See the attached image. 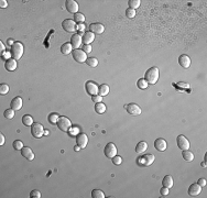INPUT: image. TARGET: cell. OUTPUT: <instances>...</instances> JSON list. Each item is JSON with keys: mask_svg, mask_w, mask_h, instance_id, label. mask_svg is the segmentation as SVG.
Masks as SVG:
<instances>
[{"mask_svg": "<svg viewBox=\"0 0 207 198\" xmlns=\"http://www.w3.org/2000/svg\"><path fill=\"white\" fill-rule=\"evenodd\" d=\"M1 56H2V58H4L6 61H8V59H10V56H12L11 55V52L9 53V52H4V54H1Z\"/></svg>", "mask_w": 207, "mask_h": 198, "instance_id": "46", "label": "cell"}, {"mask_svg": "<svg viewBox=\"0 0 207 198\" xmlns=\"http://www.w3.org/2000/svg\"><path fill=\"white\" fill-rule=\"evenodd\" d=\"M62 28L64 29V31L70 32V33H73L77 30V25H76V22L74 20L70 19H65L62 22Z\"/></svg>", "mask_w": 207, "mask_h": 198, "instance_id": "5", "label": "cell"}, {"mask_svg": "<svg viewBox=\"0 0 207 198\" xmlns=\"http://www.w3.org/2000/svg\"><path fill=\"white\" fill-rule=\"evenodd\" d=\"M159 76H160L159 68L155 67V66H153V67L149 68V70L145 72V79L148 82L149 85H153V84H155V83L159 81Z\"/></svg>", "mask_w": 207, "mask_h": 198, "instance_id": "1", "label": "cell"}, {"mask_svg": "<svg viewBox=\"0 0 207 198\" xmlns=\"http://www.w3.org/2000/svg\"><path fill=\"white\" fill-rule=\"evenodd\" d=\"M109 86L108 85H106V84H102V85L99 86V89H98V95L99 96H102V97H105V96H107L108 94H109Z\"/></svg>", "mask_w": 207, "mask_h": 198, "instance_id": "26", "label": "cell"}, {"mask_svg": "<svg viewBox=\"0 0 207 198\" xmlns=\"http://www.w3.org/2000/svg\"><path fill=\"white\" fill-rule=\"evenodd\" d=\"M73 52V46H72V44L68 42L64 43L62 46H61V53L64 55H68L70 53Z\"/></svg>", "mask_w": 207, "mask_h": 198, "instance_id": "23", "label": "cell"}, {"mask_svg": "<svg viewBox=\"0 0 207 198\" xmlns=\"http://www.w3.org/2000/svg\"><path fill=\"white\" fill-rule=\"evenodd\" d=\"M17 59L15 58H10L8 61H6V64H4V67H6V70H8V72H13V70H17Z\"/></svg>", "mask_w": 207, "mask_h": 198, "instance_id": "21", "label": "cell"}, {"mask_svg": "<svg viewBox=\"0 0 207 198\" xmlns=\"http://www.w3.org/2000/svg\"><path fill=\"white\" fill-rule=\"evenodd\" d=\"M88 66L90 67H96L98 65V59L95 57H87L86 62H85Z\"/></svg>", "mask_w": 207, "mask_h": 198, "instance_id": "32", "label": "cell"}, {"mask_svg": "<svg viewBox=\"0 0 207 198\" xmlns=\"http://www.w3.org/2000/svg\"><path fill=\"white\" fill-rule=\"evenodd\" d=\"M176 143H177L179 149L182 150V151H186V150L190 149V142H188L187 139H186L184 136H182V134H180V136H177V139H176Z\"/></svg>", "mask_w": 207, "mask_h": 198, "instance_id": "10", "label": "cell"}, {"mask_svg": "<svg viewBox=\"0 0 207 198\" xmlns=\"http://www.w3.org/2000/svg\"><path fill=\"white\" fill-rule=\"evenodd\" d=\"M79 149H81V147H78V145H76V147L74 148V150H75V151H78Z\"/></svg>", "mask_w": 207, "mask_h": 198, "instance_id": "52", "label": "cell"}, {"mask_svg": "<svg viewBox=\"0 0 207 198\" xmlns=\"http://www.w3.org/2000/svg\"><path fill=\"white\" fill-rule=\"evenodd\" d=\"M85 88H86L87 94H89L90 96H96V95H98L99 86H98L95 82H93V81L86 82V84H85Z\"/></svg>", "mask_w": 207, "mask_h": 198, "instance_id": "9", "label": "cell"}, {"mask_svg": "<svg viewBox=\"0 0 207 198\" xmlns=\"http://www.w3.org/2000/svg\"><path fill=\"white\" fill-rule=\"evenodd\" d=\"M4 117H6L7 119H12V118L15 117V110H13V109H7V110L4 111Z\"/></svg>", "mask_w": 207, "mask_h": 198, "instance_id": "38", "label": "cell"}, {"mask_svg": "<svg viewBox=\"0 0 207 198\" xmlns=\"http://www.w3.org/2000/svg\"><path fill=\"white\" fill-rule=\"evenodd\" d=\"M92 197L93 198H104L105 197V193L100 189H94L92 191Z\"/></svg>", "mask_w": 207, "mask_h": 198, "instance_id": "30", "label": "cell"}, {"mask_svg": "<svg viewBox=\"0 0 207 198\" xmlns=\"http://www.w3.org/2000/svg\"><path fill=\"white\" fill-rule=\"evenodd\" d=\"M90 32H93L94 34H102L105 31V27L102 23H92L89 25Z\"/></svg>", "mask_w": 207, "mask_h": 198, "instance_id": "16", "label": "cell"}, {"mask_svg": "<svg viewBox=\"0 0 207 198\" xmlns=\"http://www.w3.org/2000/svg\"><path fill=\"white\" fill-rule=\"evenodd\" d=\"M9 93V86L7 84H1L0 85V94L1 95H6Z\"/></svg>", "mask_w": 207, "mask_h": 198, "instance_id": "39", "label": "cell"}, {"mask_svg": "<svg viewBox=\"0 0 207 198\" xmlns=\"http://www.w3.org/2000/svg\"><path fill=\"white\" fill-rule=\"evenodd\" d=\"M22 123L27 127H31L32 124L34 123L33 122V118H32L30 115H25V116L22 117Z\"/></svg>", "mask_w": 207, "mask_h": 198, "instance_id": "27", "label": "cell"}, {"mask_svg": "<svg viewBox=\"0 0 207 198\" xmlns=\"http://www.w3.org/2000/svg\"><path fill=\"white\" fill-rule=\"evenodd\" d=\"M202 166L205 167V166H206V163H205V162H203V163H202Z\"/></svg>", "mask_w": 207, "mask_h": 198, "instance_id": "53", "label": "cell"}, {"mask_svg": "<svg viewBox=\"0 0 207 198\" xmlns=\"http://www.w3.org/2000/svg\"><path fill=\"white\" fill-rule=\"evenodd\" d=\"M137 86L140 88V89H145V88H148L149 84L145 78H141V79H139V81L137 82Z\"/></svg>", "mask_w": 207, "mask_h": 198, "instance_id": "33", "label": "cell"}, {"mask_svg": "<svg viewBox=\"0 0 207 198\" xmlns=\"http://www.w3.org/2000/svg\"><path fill=\"white\" fill-rule=\"evenodd\" d=\"M61 116H59L57 113H51L50 116H49V118H47V120H49V122L50 123H57V120H59V118Z\"/></svg>", "mask_w": 207, "mask_h": 198, "instance_id": "34", "label": "cell"}, {"mask_svg": "<svg viewBox=\"0 0 207 198\" xmlns=\"http://www.w3.org/2000/svg\"><path fill=\"white\" fill-rule=\"evenodd\" d=\"M94 40H95V34L93 32H90V31L85 32V33L83 34V43H84V45L90 44Z\"/></svg>", "mask_w": 207, "mask_h": 198, "instance_id": "22", "label": "cell"}, {"mask_svg": "<svg viewBox=\"0 0 207 198\" xmlns=\"http://www.w3.org/2000/svg\"><path fill=\"white\" fill-rule=\"evenodd\" d=\"M70 43L72 44L73 49L77 50V49H79V47L82 46L83 38L79 34H78V33H75V34H73V36L70 38Z\"/></svg>", "mask_w": 207, "mask_h": 198, "instance_id": "11", "label": "cell"}, {"mask_svg": "<svg viewBox=\"0 0 207 198\" xmlns=\"http://www.w3.org/2000/svg\"><path fill=\"white\" fill-rule=\"evenodd\" d=\"M0 50H1V54H4V50H6V46H4V42H2V41L0 42Z\"/></svg>", "mask_w": 207, "mask_h": 198, "instance_id": "49", "label": "cell"}, {"mask_svg": "<svg viewBox=\"0 0 207 198\" xmlns=\"http://www.w3.org/2000/svg\"><path fill=\"white\" fill-rule=\"evenodd\" d=\"M129 8H131V9H136L137 8H139V6H140V4H141V1L140 0H129Z\"/></svg>", "mask_w": 207, "mask_h": 198, "instance_id": "35", "label": "cell"}, {"mask_svg": "<svg viewBox=\"0 0 207 198\" xmlns=\"http://www.w3.org/2000/svg\"><path fill=\"white\" fill-rule=\"evenodd\" d=\"M160 194L162 195V196H168L169 195V188L168 187H162L160 189Z\"/></svg>", "mask_w": 207, "mask_h": 198, "instance_id": "43", "label": "cell"}, {"mask_svg": "<svg viewBox=\"0 0 207 198\" xmlns=\"http://www.w3.org/2000/svg\"><path fill=\"white\" fill-rule=\"evenodd\" d=\"M12 145H13V149L17 150V151H21L23 149V143H22V141L20 140H16L12 143Z\"/></svg>", "mask_w": 207, "mask_h": 198, "instance_id": "36", "label": "cell"}, {"mask_svg": "<svg viewBox=\"0 0 207 198\" xmlns=\"http://www.w3.org/2000/svg\"><path fill=\"white\" fill-rule=\"evenodd\" d=\"M106 105L105 104H102V102H98V104H96L95 105V111L97 113H99V115H102V113H104L106 111Z\"/></svg>", "mask_w": 207, "mask_h": 198, "instance_id": "29", "label": "cell"}, {"mask_svg": "<svg viewBox=\"0 0 207 198\" xmlns=\"http://www.w3.org/2000/svg\"><path fill=\"white\" fill-rule=\"evenodd\" d=\"M202 191V187L199 186L198 184H192L191 186L188 187V195L190 196H197L200 194Z\"/></svg>", "mask_w": 207, "mask_h": 198, "instance_id": "20", "label": "cell"}, {"mask_svg": "<svg viewBox=\"0 0 207 198\" xmlns=\"http://www.w3.org/2000/svg\"><path fill=\"white\" fill-rule=\"evenodd\" d=\"M136 10L134 9H131V8H128L127 10H126V17L127 18H129V19H132V18H134L136 17Z\"/></svg>", "mask_w": 207, "mask_h": 198, "instance_id": "37", "label": "cell"}, {"mask_svg": "<svg viewBox=\"0 0 207 198\" xmlns=\"http://www.w3.org/2000/svg\"><path fill=\"white\" fill-rule=\"evenodd\" d=\"M74 20H75V22H77V24L84 23V21H85V16H84L83 13L77 12V13H75L74 15Z\"/></svg>", "mask_w": 207, "mask_h": 198, "instance_id": "31", "label": "cell"}, {"mask_svg": "<svg viewBox=\"0 0 207 198\" xmlns=\"http://www.w3.org/2000/svg\"><path fill=\"white\" fill-rule=\"evenodd\" d=\"M76 143H77L78 147H81V149L86 148L87 143H88V138H87L86 134L84 133H79L76 136Z\"/></svg>", "mask_w": 207, "mask_h": 198, "instance_id": "14", "label": "cell"}, {"mask_svg": "<svg viewBox=\"0 0 207 198\" xmlns=\"http://www.w3.org/2000/svg\"><path fill=\"white\" fill-rule=\"evenodd\" d=\"M111 160H113V163L115 164V165H120V164L122 163V159H121V156L116 155V156H113Z\"/></svg>", "mask_w": 207, "mask_h": 198, "instance_id": "40", "label": "cell"}, {"mask_svg": "<svg viewBox=\"0 0 207 198\" xmlns=\"http://www.w3.org/2000/svg\"><path fill=\"white\" fill-rule=\"evenodd\" d=\"M72 55H73V58H74L77 63H85V62H86L87 55H86V53H85L83 50H81V49L73 50Z\"/></svg>", "mask_w": 207, "mask_h": 198, "instance_id": "8", "label": "cell"}, {"mask_svg": "<svg viewBox=\"0 0 207 198\" xmlns=\"http://www.w3.org/2000/svg\"><path fill=\"white\" fill-rule=\"evenodd\" d=\"M148 150V143L145 142V141H141L139 143L137 144V147H136V152L137 153H140L142 154L143 152H145Z\"/></svg>", "mask_w": 207, "mask_h": 198, "instance_id": "25", "label": "cell"}, {"mask_svg": "<svg viewBox=\"0 0 207 198\" xmlns=\"http://www.w3.org/2000/svg\"><path fill=\"white\" fill-rule=\"evenodd\" d=\"M92 97H93V101H94V102H96V104H98V102H102V96H99V95L92 96Z\"/></svg>", "mask_w": 207, "mask_h": 198, "instance_id": "44", "label": "cell"}, {"mask_svg": "<svg viewBox=\"0 0 207 198\" xmlns=\"http://www.w3.org/2000/svg\"><path fill=\"white\" fill-rule=\"evenodd\" d=\"M10 52H11L12 58H15V59L21 58L24 52L23 44L21 42H15L13 43V45H11V51H10Z\"/></svg>", "mask_w": 207, "mask_h": 198, "instance_id": "2", "label": "cell"}, {"mask_svg": "<svg viewBox=\"0 0 207 198\" xmlns=\"http://www.w3.org/2000/svg\"><path fill=\"white\" fill-rule=\"evenodd\" d=\"M21 154H22V156H23L24 159H27L28 161H33V159H34V153H33V151H32L29 147H24V148L21 150Z\"/></svg>", "mask_w": 207, "mask_h": 198, "instance_id": "18", "label": "cell"}, {"mask_svg": "<svg viewBox=\"0 0 207 198\" xmlns=\"http://www.w3.org/2000/svg\"><path fill=\"white\" fill-rule=\"evenodd\" d=\"M83 47V51L86 53V54H88V53H90L92 52V46H90V44H86V45H84V46H82Z\"/></svg>", "mask_w": 207, "mask_h": 198, "instance_id": "42", "label": "cell"}, {"mask_svg": "<svg viewBox=\"0 0 207 198\" xmlns=\"http://www.w3.org/2000/svg\"><path fill=\"white\" fill-rule=\"evenodd\" d=\"M22 105H23V101H22V98L21 97H15L11 100V102H10L11 109L16 110V111H18V110H20V109L22 108Z\"/></svg>", "mask_w": 207, "mask_h": 198, "instance_id": "17", "label": "cell"}, {"mask_svg": "<svg viewBox=\"0 0 207 198\" xmlns=\"http://www.w3.org/2000/svg\"><path fill=\"white\" fill-rule=\"evenodd\" d=\"M179 64H180L183 68H188L190 66H191V58L188 55H181L180 57H179Z\"/></svg>", "mask_w": 207, "mask_h": 198, "instance_id": "19", "label": "cell"}, {"mask_svg": "<svg viewBox=\"0 0 207 198\" xmlns=\"http://www.w3.org/2000/svg\"><path fill=\"white\" fill-rule=\"evenodd\" d=\"M182 156H183V159L185 160L186 162H192V161L194 160V154H193L191 151H188V150L182 152Z\"/></svg>", "mask_w": 207, "mask_h": 198, "instance_id": "28", "label": "cell"}, {"mask_svg": "<svg viewBox=\"0 0 207 198\" xmlns=\"http://www.w3.org/2000/svg\"><path fill=\"white\" fill-rule=\"evenodd\" d=\"M0 7H1V8H7V7H8V2H7L6 0H1V1H0Z\"/></svg>", "mask_w": 207, "mask_h": 198, "instance_id": "48", "label": "cell"}, {"mask_svg": "<svg viewBox=\"0 0 207 198\" xmlns=\"http://www.w3.org/2000/svg\"><path fill=\"white\" fill-rule=\"evenodd\" d=\"M162 185H163L164 187H168L169 189H170L171 187H173V185H174V181H173L172 176H170V175L164 176L163 181H162Z\"/></svg>", "mask_w": 207, "mask_h": 198, "instance_id": "24", "label": "cell"}, {"mask_svg": "<svg viewBox=\"0 0 207 198\" xmlns=\"http://www.w3.org/2000/svg\"><path fill=\"white\" fill-rule=\"evenodd\" d=\"M31 133L32 136L36 138V139H40V138H42V136L44 134V128L43 125L41 123H33L31 125Z\"/></svg>", "mask_w": 207, "mask_h": 198, "instance_id": "6", "label": "cell"}, {"mask_svg": "<svg viewBox=\"0 0 207 198\" xmlns=\"http://www.w3.org/2000/svg\"><path fill=\"white\" fill-rule=\"evenodd\" d=\"M104 153H105V155L108 157V159H113V156L117 155V148H116V145L113 143V142H109V143H107V145L105 147L104 149Z\"/></svg>", "mask_w": 207, "mask_h": 198, "instance_id": "7", "label": "cell"}, {"mask_svg": "<svg viewBox=\"0 0 207 198\" xmlns=\"http://www.w3.org/2000/svg\"><path fill=\"white\" fill-rule=\"evenodd\" d=\"M154 148L159 152H163L168 148V143H166V141L164 140V139H161L160 138V139H156L154 141Z\"/></svg>", "mask_w": 207, "mask_h": 198, "instance_id": "15", "label": "cell"}, {"mask_svg": "<svg viewBox=\"0 0 207 198\" xmlns=\"http://www.w3.org/2000/svg\"><path fill=\"white\" fill-rule=\"evenodd\" d=\"M57 127L61 131L63 132H68L72 128V122L70 120L67 118V117H64V116H61L59 118V120H57Z\"/></svg>", "mask_w": 207, "mask_h": 198, "instance_id": "4", "label": "cell"}, {"mask_svg": "<svg viewBox=\"0 0 207 198\" xmlns=\"http://www.w3.org/2000/svg\"><path fill=\"white\" fill-rule=\"evenodd\" d=\"M41 196H42V195H41V193H40V190L34 189L30 193V197L31 198H40Z\"/></svg>", "mask_w": 207, "mask_h": 198, "instance_id": "41", "label": "cell"}, {"mask_svg": "<svg viewBox=\"0 0 207 198\" xmlns=\"http://www.w3.org/2000/svg\"><path fill=\"white\" fill-rule=\"evenodd\" d=\"M4 136L1 133L0 134V145H4Z\"/></svg>", "mask_w": 207, "mask_h": 198, "instance_id": "50", "label": "cell"}, {"mask_svg": "<svg viewBox=\"0 0 207 198\" xmlns=\"http://www.w3.org/2000/svg\"><path fill=\"white\" fill-rule=\"evenodd\" d=\"M77 29L79 31H83V30L85 29V27H84V24L83 23H79V24H77Z\"/></svg>", "mask_w": 207, "mask_h": 198, "instance_id": "51", "label": "cell"}, {"mask_svg": "<svg viewBox=\"0 0 207 198\" xmlns=\"http://www.w3.org/2000/svg\"><path fill=\"white\" fill-rule=\"evenodd\" d=\"M197 184H198L200 187L206 186V179H205V178H199L198 182H197Z\"/></svg>", "mask_w": 207, "mask_h": 198, "instance_id": "47", "label": "cell"}, {"mask_svg": "<svg viewBox=\"0 0 207 198\" xmlns=\"http://www.w3.org/2000/svg\"><path fill=\"white\" fill-rule=\"evenodd\" d=\"M154 155L153 154H143V155L139 156L136 161H137V164L141 167H147L150 166L151 164L154 162Z\"/></svg>", "mask_w": 207, "mask_h": 198, "instance_id": "3", "label": "cell"}, {"mask_svg": "<svg viewBox=\"0 0 207 198\" xmlns=\"http://www.w3.org/2000/svg\"><path fill=\"white\" fill-rule=\"evenodd\" d=\"M78 131H79L78 128L77 127H75V128H70V130L68 132L70 133V136H76V134L78 133Z\"/></svg>", "mask_w": 207, "mask_h": 198, "instance_id": "45", "label": "cell"}, {"mask_svg": "<svg viewBox=\"0 0 207 198\" xmlns=\"http://www.w3.org/2000/svg\"><path fill=\"white\" fill-rule=\"evenodd\" d=\"M65 7H66L67 11L70 13H77L78 11V4L74 0H66L65 1Z\"/></svg>", "mask_w": 207, "mask_h": 198, "instance_id": "13", "label": "cell"}, {"mask_svg": "<svg viewBox=\"0 0 207 198\" xmlns=\"http://www.w3.org/2000/svg\"><path fill=\"white\" fill-rule=\"evenodd\" d=\"M126 110L129 115L132 116H139L141 115V108L136 104H129V105L126 106Z\"/></svg>", "mask_w": 207, "mask_h": 198, "instance_id": "12", "label": "cell"}]
</instances>
